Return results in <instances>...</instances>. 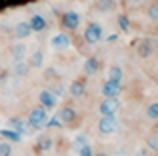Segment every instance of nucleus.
Wrapping results in <instances>:
<instances>
[{
  "mask_svg": "<svg viewBox=\"0 0 158 156\" xmlns=\"http://www.w3.org/2000/svg\"><path fill=\"white\" fill-rule=\"evenodd\" d=\"M147 14H149V17H151L152 21H158V2L151 4L149 10H147Z\"/></svg>",
  "mask_w": 158,
  "mask_h": 156,
  "instance_id": "bb28decb",
  "label": "nucleus"
},
{
  "mask_svg": "<svg viewBox=\"0 0 158 156\" xmlns=\"http://www.w3.org/2000/svg\"><path fill=\"white\" fill-rule=\"evenodd\" d=\"M42 63H44V53H42L40 50L32 51V55H31V67H35V69H40Z\"/></svg>",
  "mask_w": 158,
  "mask_h": 156,
  "instance_id": "6ab92c4d",
  "label": "nucleus"
},
{
  "mask_svg": "<svg viewBox=\"0 0 158 156\" xmlns=\"http://www.w3.org/2000/svg\"><path fill=\"white\" fill-rule=\"evenodd\" d=\"M78 156H94V149H92V145H84V147L80 149V152H78Z\"/></svg>",
  "mask_w": 158,
  "mask_h": 156,
  "instance_id": "cd10ccee",
  "label": "nucleus"
},
{
  "mask_svg": "<svg viewBox=\"0 0 158 156\" xmlns=\"http://www.w3.org/2000/svg\"><path fill=\"white\" fill-rule=\"evenodd\" d=\"M101 92H103L105 97H118L122 93V84L116 82V80H107L103 82V86H101Z\"/></svg>",
  "mask_w": 158,
  "mask_h": 156,
  "instance_id": "423d86ee",
  "label": "nucleus"
},
{
  "mask_svg": "<svg viewBox=\"0 0 158 156\" xmlns=\"http://www.w3.org/2000/svg\"><path fill=\"white\" fill-rule=\"evenodd\" d=\"M137 53L141 55V57H149V55L152 53V44L149 40H143L139 46H137Z\"/></svg>",
  "mask_w": 158,
  "mask_h": 156,
  "instance_id": "dca6fc26",
  "label": "nucleus"
},
{
  "mask_svg": "<svg viewBox=\"0 0 158 156\" xmlns=\"http://www.w3.org/2000/svg\"><path fill=\"white\" fill-rule=\"evenodd\" d=\"M52 145H53V141H52L50 137H40V139H38V150L46 152V150L52 149Z\"/></svg>",
  "mask_w": 158,
  "mask_h": 156,
  "instance_id": "412c9836",
  "label": "nucleus"
},
{
  "mask_svg": "<svg viewBox=\"0 0 158 156\" xmlns=\"http://www.w3.org/2000/svg\"><path fill=\"white\" fill-rule=\"evenodd\" d=\"M147 152H149V149H141V150L137 152V156H147Z\"/></svg>",
  "mask_w": 158,
  "mask_h": 156,
  "instance_id": "c756f323",
  "label": "nucleus"
},
{
  "mask_svg": "<svg viewBox=\"0 0 158 156\" xmlns=\"http://www.w3.org/2000/svg\"><path fill=\"white\" fill-rule=\"evenodd\" d=\"M59 120H61V124H65V126H73V122L76 120V110L73 109V107H63L61 110H59V116H57Z\"/></svg>",
  "mask_w": 158,
  "mask_h": 156,
  "instance_id": "6e6552de",
  "label": "nucleus"
},
{
  "mask_svg": "<svg viewBox=\"0 0 158 156\" xmlns=\"http://www.w3.org/2000/svg\"><path fill=\"white\" fill-rule=\"evenodd\" d=\"M46 128H61V120L55 116V118H50L48 122H46Z\"/></svg>",
  "mask_w": 158,
  "mask_h": 156,
  "instance_id": "c85d7f7f",
  "label": "nucleus"
},
{
  "mask_svg": "<svg viewBox=\"0 0 158 156\" xmlns=\"http://www.w3.org/2000/svg\"><path fill=\"white\" fill-rule=\"evenodd\" d=\"M52 46L55 50H67L71 46V36L67 32H57L53 38H52Z\"/></svg>",
  "mask_w": 158,
  "mask_h": 156,
  "instance_id": "1a4fd4ad",
  "label": "nucleus"
},
{
  "mask_svg": "<svg viewBox=\"0 0 158 156\" xmlns=\"http://www.w3.org/2000/svg\"><path fill=\"white\" fill-rule=\"evenodd\" d=\"M0 156H12V143L0 141Z\"/></svg>",
  "mask_w": 158,
  "mask_h": 156,
  "instance_id": "b1692460",
  "label": "nucleus"
},
{
  "mask_svg": "<svg viewBox=\"0 0 158 156\" xmlns=\"http://www.w3.org/2000/svg\"><path fill=\"white\" fill-rule=\"evenodd\" d=\"M6 4H8V0H0V10H2V8H4Z\"/></svg>",
  "mask_w": 158,
  "mask_h": 156,
  "instance_id": "7c9ffc66",
  "label": "nucleus"
},
{
  "mask_svg": "<svg viewBox=\"0 0 158 156\" xmlns=\"http://www.w3.org/2000/svg\"><path fill=\"white\" fill-rule=\"evenodd\" d=\"M147 149L149 150H154V152H158V135L154 133V135H151L149 139H147Z\"/></svg>",
  "mask_w": 158,
  "mask_h": 156,
  "instance_id": "393cba45",
  "label": "nucleus"
},
{
  "mask_svg": "<svg viewBox=\"0 0 158 156\" xmlns=\"http://www.w3.org/2000/svg\"><path fill=\"white\" fill-rule=\"evenodd\" d=\"M69 93L73 97H82L86 93V82H84V78H76V80H73V84L69 86Z\"/></svg>",
  "mask_w": 158,
  "mask_h": 156,
  "instance_id": "ddd939ff",
  "label": "nucleus"
},
{
  "mask_svg": "<svg viewBox=\"0 0 158 156\" xmlns=\"http://www.w3.org/2000/svg\"><path fill=\"white\" fill-rule=\"evenodd\" d=\"M29 25H31V29H32V32H42V31H46V27H48V21H46V17L44 15H40V14H35L31 19H29Z\"/></svg>",
  "mask_w": 158,
  "mask_h": 156,
  "instance_id": "9b49d317",
  "label": "nucleus"
},
{
  "mask_svg": "<svg viewBox=\"0 0 158 156\" xmlns=\"http://www.w3.org/2000/svg\"><path fill=\"white\" fill-rule=\"evenodd\" d=\"M118 109H120V101L116 97H107L101 101L99 105V113L103 114V116H114L118 113Z\"/></svg>",
  "mask_w": 158,
  "mask_h": 156,
  "instance_id": "f03ea898",
  "label": "nucleus"
},
{
  "mask_svg": "<svg viewBox=\"0 0 158 156\" xmlns=\"http://www.w3.org/2000/svg\"><path fill=\"white\" fill-rule=\"evenodd\" d=\"M156 156H158V152H156Z\"/></svg>",
  "mask_w": 158,
  "mask_h": 156,
  "instance_id": "473e14b6",
  "label": "nucleus"
},
{
  "mask_svg": "<svg viewBox=\"0 0 158 156\" xmlns=\"http://www.w3.org/2000/svg\"><path fill=\"white\" fill-rule=\"evenodd\" d=\"M38 99H40V105L46 110H50V109H53L55 105H57V95H55L53 92H50V90H42Z\"/></svg>",
  "mask_w": 158,
  "mask_h": 156,
  "instance_id": "0eeeda50",
  "label": "nucleus"
},
{
  "mask_svg": "<svg viewBox=\"0 0 158 156\" xmlns=\"http://www.w3.org/2000/svg\"><path fill=\"white\" fill-rule=\"evenodd\" d=\"M101 38H103V29H101L99 23H89L84 31V40L88 44H97Z\"/></svg>",
  "mask_w": 158,
  "mask_h": 156,
  "instance_id": "7ed1b4c3",
  "label": "nucleus"
},
{
  "mask_svg": "<svg viewBox=\"0 0 158 156\" xmlns=\"http://www.w3.org/2000/svg\"><path fill=\"white\" fill-rule=\"evenodd\" d=\"M156 135H158V126H156Z\"/></svg>",
  "mask_w": 158,
  "mask_h": 156,
  "instance_id": "2f4dec72",
  "label": "nucleus"
},
{
  "mask_svg": "<svg viewBox=\"0 0 158 156\" xmlns=\"http://www.w3.org/2000/svg\"><path fill=\"white\" fill-rule=\"evenodd\" d=\"M0 135H2L4 139H8V141H12V143H19L21 141V135L17 131H14V129H0Z\"/></svg>",
  "mask_w": 158,
  "mask_h": 156,
  "instance_id": "a211bd4d",
  "label": "nucleus"
},
{
  "mask_svg": "<svg viewBox=\"0 0 158 156\" xmlns=\"http://www.w3.org/2000/svg\"><path fill=\"white\" fill-rule=\"evenodd\" d=\"M122 76H124V71L120 69L118 65H112L109 69V80H116V82H122Z\"/></svg>",
  "mask_w": 158,
  "mask_h": 156,
  "instance_id": "f3484780",
  "label": "nucleus"
},
{
  "mask_svg": "<svg viewBox=\"0 0 158 156\" xmlns=\"http://www.w3.org/2000/svg\"><path fill=\"white\" fill-rule=\"evenodd\" d=\"M25 53H27V46H25L23 42H17V44L12 46V50H10V57H12L14 63H17V61H23L25 59Z\"/></svg>",
  "mask_w": 158,
  "mask_h": 156,
  "instance_id": "f8f14e48",
  "label": "nucleus"
},
{
  "mask_svg": "<svg viewBox=\"0 0 158 156\" xmlns=\"http://www.w3.org/2000/svg\"><path fill=\"white\" fill-rule=\"evenodd\" d=\"M86 143H88V139H86L84 135H78V137H76V139L73 141V150H74V152L78 154V152H80V149L84 147Z\"/></svg>",
  "mask_w": 158,
  "mask_h": 156,
  "instance_id": "4be33fe9",
  "label": "nucleus"
},
{
  "mask_svg": "<svg viewBox=\"0 0 158 156\" xmlns=\"http://www.w3.org/2000/svg\"><path fill=\"white\" fill-rule=\"evenodd\" d=\"M118 25H120V29L124 32H128L130 31V19H128V15H118Z\"/></svg>",
  "mask_w": 158,
  "mask_h": 156,
  "instance_id": "a878e982",
  "label": "nucleus"
},
{
  "mask_svg": "<svg viewBox=\"0 0 158 156\" xmlns=\"http://www.w3.org/2000/svg\"><path fill=\"white\" fill-rule=\"evenodd\" d=\"M147 116H149L151 120H158V101L151 103L149 107H147Z\"/></svg>",
  "mask_w": 158,
  "mask_h": 156,
  "instance_id": "5701e85b",
  "label": "nucleus"
},
{
  "mask_svg": "<svg viewBox=\"0 0 158 156\" xmlns=\"http://www.w3.org/2000/svg\"><path fill=\"white\" fill-rule=\"evenodd\" d=\"M112 8H114V0H97V2H95V10H97V12L109 14Z\"/></svg>",
  "mask_w": 158,
  "mask_h": 156,
  "instance_id": "2eb2a0df",
  "label": "nucleus"
},
{
  "mask_svg": "<svg viewBox=\"0 0 158 156\" xmlns=\"http://www.w3.org/2000/svg\"><path fill=\"white\" fill-rule=\"evenodd\" d=\"M97 129L103 133V135H110V133H114L118 129V120L114 116H101Z\"/></svg>",
  "mask_w": 158,
  "mask_h": 156,
  "instance_id": "20e7f679",
  "label": "nucleus"
},
{
  "mask_svg": "<svg viewBox=\"0 0 158 156\" xmlns=\"http://www.w3.org/2000/svg\"><path fill=\"white\" fill-rule=\"evenodd\" d=\"M46 122H48V110L44 109L42 105L35 107L29 113V118H27V126L32 129V131H38V129H44L46 128Z\"/></svg>",
  "mask_w": 158,
  "mask_h": 156,
  "instance_id": "f257e3e1",
  "label": "nucleus"
},
{
  "mask_svg": "<svg viewBox=\"0 0 158 156\" xmlns=\"http://www.w3.org/2000/svg\"><path fill=\"white\" fill-rule=\"evenodd\" d=\"M61 27L67 31H76L80 27V15L76 12H65L61 15Z\"/></svg>",
  "mask_w": 158,
  "mask_h": 156,
  "instance_id": "39448f33",
  "label": "nucleus"
},
{
  "mask_svg": "<svg viewBox=\"0 0 158 156\" xmlns=\"http://www.w3.org/2000/svg\"><path fill=\"white\" fill-rule=\"evenodd\" d=\"M14 32H15V38L17 40H25V38H31L32 29L29 25V21H19V23L15 25V29H14Z\"/></svg>",
  "mask_w": 158,
  "mask_h": 156,
  "instance_id": "9d476101",
  "label": "nucleus"
},
{
  "mask_svg": "<svg viewBox=\"0 0 158 156\" xmlns=\"http://www.w3.org/2000/svg\"><path fill=\"white\" fill-rule=\"evenodd\" d=\"M29 72V65L25 63V61H17L15 65H14V74L15 76H25Z\"/></svg>",
  "mask_w": 158,
  "mask_h": 156,
  "instance_id": "aec40b11",
  "label": "nucleus"
},
{
  "mask_svg": "<svg viewBox=\"0 0 158 156\" xmlns=\"http://www.w3.org/2000/svg\"><path fill=\"white\" fill-rule=\"evenodd\" d=\"M99 67H101V65H99V59H97V57H88L86 63H84V72L92 76V74H95V72L99 71Z\"/></svg>",
  "mask_w": 158,
  "mask_h": 156,
  "instance_id": "4468645a",
  "label": "nucleus"
}]
</instances>
